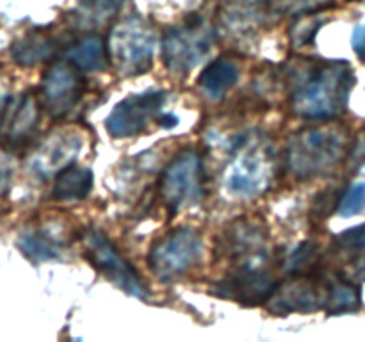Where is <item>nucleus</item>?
Returning a JSON list of instances; mask_svg holds the SVG:
<instances>
[{
	"label": "nucleus",
	"mask_w": 365,
	"mask_h": 342,
	"mask_svg": "<svg viewBox=\"0 0 365 342\" xmlns=\"http://www.w3.org/2000/svg\"><path fill=\"white\" fill-rule=\"evenodd\" d=\"M292 75V109L298 116L330 120L348 105L355 86L351 66L342 61H303Z\"/></svg>",
	"instance_id": "obj_1"
},
{
	"label": "nucleus",
	"mask_w": 365,
	"mask_h": 342,
	"mask_svg": "<svg viewBox=\"0 0 365 342\" xmlns=\"http://www.w3.org/2000/svg\"><path fill=\"white\" fill-rule=\"evenodd\" d=\"M348 152V135L334 128H310L289 141L287 166L298 178H309L334 167Z\"/></svg>",
	"instance_id": "obj_2"
},
{
	"label": "nucleus",
	"mask_w": 365,
	"mask_h": 342,
	"mask_svg": "<svg viewBox=\"0 0 365 342\" xmlns=\"http://www.w3.org/2000/svg\"><path fill=\"white\" fill-rule=\"evenodd\" d=\"M157 34L152 25L139 16L118 21L109 36V57L121 75L145 73L152 66Z\"/></svg>",
	"instance_id": "obj_3"
},
{
	"label": "nucleus",
	"mask_w": 365,
	"mask_h": 342,
	"mask_svg": "<svg viewBox=\"0 0 365 342\" xmlns=\"http://www.w3.org/2000/svg\"><path fill=\"white\" fill-rule=\"evenodd\" d=\"M203 242L192 228H177L153 244L148 266L160 280H175L187 273L202 259Z\"/></svg>",
	"instance_id": "obj_4"
},
{
	"label": "nucleus",
	"mask_w": 365,
	"mask_h": 342,
	"mask_svg": "<svg viewBox=\"0 0 365 342\" xmlns=\"http://www.w3.org/2000/svg\"><path fill=\"white\" fill-rule=\"evenodd\" d=\"M214 32L200 18L171 28L163 43L164 61L170 70L187 73L212 50Z\"/></svg>",
	"instance_id": "obj_5"
},
{
	"label": "nucleus",
	"mask_w": 365,
	"mask_h": 342,
	"mask_svg": "<svg viewBox=\"0 0 365 342\" xmlns=\"http://www.w3.org/2000/svg\"><path fill=\"white\" fill-rule=\"evenodd\" d=\"M86 255L93 264L95 269H98L107 280L113 281L116 287L125 291L127 294L135 298L146 299L148 291L134 267L121 256V253L114 248L113 242L106 237L100 230H88L84 237Z\"/></svg>",
	"instance_id": "obj_6"
},
{
	"label": "nucleus",
	"mask_w": 365,
	"mask_h": 342,
	"mask_svg": "<svg viewBox=\"0 0 365 342\" xmlns=\"http://www.w3.org/2000/svg\"><path fill=\"white\" fill-rule=\"evenodd\" d=\"M160 196L171 210L198 203L203 196V166L195 152H182L160 178Z\"/></svg>",
	"instance_id": "obj_7"
},
{
	"label": "nucleus",
	"mask_w": 365,
	"mask_h": 342,
	"mask_svg": "<svg viewBox=\"0 0 365 342\" xmlns=\"http://www.w3.org/2000/svg\"><path fill=\"white\" fill-rule=\"evenodd\" d=\"M278 285L280 284L269 271L257 266H241L228 273L223 280L216 281L210 292L241 305L255 306L266 303L274 294Z\"/></svg>",
	"instance_id": "obj_8"
},
{
	"label": "nucleus",
	"mask_w": 365,
	"mask_h": 342,
	"mask_svg": "<svg viewBox=\"0 0 365 342\" xmlns=\"http://www.w3.org/2000/svg\"><path fill=\"white\" fill-rule=\"evenodd\" d=\"M328 303V276H309L302 274L292 281L278 285L269 298L267 309L278 316L287 314H309L327 310Z\"/></svg>",
	"instance_id": "obj_9"
},
{
	"label": "nucleus",
	"mask_w": 365,
	"mask_h": 342,
	"mask_svg": "<svg viewBox=\"0 0 365 342\" xmlns=\"http://www.w3.org/2000/svg\"><path fill=\"white\" fill-rule=\"evenodd\" d=\"M164 102L166 93L163 91H148L121 100L106 120L107 132L118 139L139 134L150 121L159 118Z\"/></svg>",
	"instance_id": "obj_10"
},
{
	"label": "nucleus",
	"mask_w": 365,
	"mask_h": 342,
	"mask_svg": "<svg viewBox=\"0 0 365 342\" xmlns=\"http://www.w3.org/2000/svg\"><path fill=\"white\" fill-rule=\"evenodd\" d=\"M267 244V232L255 219H239L225 228L217 241V255L237 260L241 266H257L264 262Z\"/></svg>",
	"instance_id": "obj_11"
},
{
	"label": "nucleus",
	"mask_w": 365,
	"mask_h": 342,
	"mask_svg": "<svg viewBox=\"0 0 365 342\" xmlns=\"http://www.w3.org/2000/svg\"><path fill=\"white\" fill-rule=\"evenodd\" d=\"M77 70L71 63H53L43 77V105L53 118L70 113L84 95V78Z\"/></svg>",
	"instance_id": "obj_12"
},
{
	"label": "nucleus",
	"mask_w": 365,
	"mask_h": 342,
	"mask_svg": "<svg viewBox=\"0 0 365 342\" xmlns=\"http://www.w3.org/2000/svg\"><path fill=\"white\" fill-rule=\"evenodd\" d=\"M273 175V157L260 146L245 150L228 170L225 185L234 196H253L267 187Z\"/></svg>",
	"instance_id": "obj_13"
},
{
	"label": "nucleus",
	"mask_w": 365,
	"mask_h": 342,
	"mask_svg": "<svg viewBox=\"0 0 365 342\" xmlns=\"http://www.w3.org/2000/svg\"><path fill=\"white\" fill-rule=\"evenodd\" d=\"M39 121L38 100L32 93H25L6 105L0 121V138L9 148H21L36 134Z\"/></svg>",
	"instance_id": "obj_14"
},
{
	"label": "nucleus",
	"mask_w": 365,
	"mask_h": 342,
	"mask_svg": "<svg viewBox=\"0 0 365 342\" xmlns=\"http://www.w3.org/2000/svg\"><path fill=\"white\" fill-rule=\"evenodd\" d=\"M66 59L81 71H103L109 68V48L96 34L82 36L70 43L66 48Z\"/></svg>",
	"instance_id": "obj_15"
},
{
	"label": "nucleus",
	"mask_w": 365,
	"mask_h": 342,
	"mask_svg": "<svg viewBox=\"0 0 365 342\" xmlns=\"http://www.w3.org/2000/svg\"><path fill=\"white\" fill-rule=\"evenodd\" d=\"M93 187V173L88 167L68 164L57 173L52 196L59 202H78L89 195Z\"/></svg>",
	"instance_id": "obj_16"
},
{
	"label": "nucleus",
	"mask_w": 365,
	"mask_h": 342,
	"mask_svg": "<svg viewBox=\"0 0 365 342\" xmlns=\"http://www.w3.org/2000/svg\"><path fill=\"white\" fill-rule=\"evenodd\" d=\"M239 81L237 64L227 57L212 61L200 75V88L207 93L210 98H221L235 82Z\"/></svg>",
	"instance_id": "obj_17"
},
{
	"label": "nucleus",
	"mask_w": 365,
	"mask_h": 342,
	"mask_svg": "<svg viewBox=\"0 0 365 342\" xmlns=\"http://www.w3.org/2000/svg\"><path fill=\"white\" fill-rule=\"evenodd\" d=\"M53 52H56V43L43 32H32L13 46L14 61L21 66H34L41 61L50 59Z\"/></svg>",
	"instance_id": "obj_18"
},
{
	"label": "nucleus",
	"mask_w": 365,
	"mask_h": 342,
	"mask_svg": "<svg viewBox=\"0 0 365 342\" xmlns=\"http://www.w3.org/2000/svg\"><path fill=\"white\" fill-rule=\"evenodd\" d=\"M360 306V291L355 281L344 276H328V303L327 312L348 314Z\"/></svg>",
	"instance_id": "obj_19"
},
{
	"label": "nucleus",
	"mask_w": 365,
	"mask_h": 342,
	"mask_svg": "<svg viewBox=\"0 0 365 342\" xmlns=\"http://www.w3.org/2000/svg\"><path fill=\"white\" fill-rule=\"evenodd\" d=\"M123 0H84L77 13L78 25L82 27H96L116 14Z\"/></svg>",
	"instance_id": "obj_20"
},
{
	"label": "nucleus",
	"mask_w": 365,
	"mask_h": 342,
	"mask_svg": "<svg viewBox=\"0 0 365 342\" xmlns=\"http://www.w3.org/2000/svg\"><path fill=\"white\" fill-rule=\"evenodd\" d=\"M53 145L46 148L45 155L39 157V162L46 166V170H53V167H66L70 164L71 157L81 150V139L75 135H64V138H57L52 141Z\"/></svg>",
	"instance_id": "obj_21"
},
{
	"label": "nucleus",
	"mask_w": 365,
	"mask_h": 342,
	"mask_svg": "<svg viewBox=\"0 0 365 342\" xmlns=\"http://www.w3.org/2000/svg\"><path fill=\"white\" fill-rule=\"evenodd\" d=\"M319 262V246L314 241H305L287 260V271L294 276L309 274Z\"/></svg>",
	"instance_id": "obj_22"
},
{
	"label": "nucleus",
	"mask_w": 365,
	"mask_h": 342,
	"mask_svg": "<svg viewBox=\"0 0 365 342\" xmlns=\"http://www.w3.org/2000/svg\"><path fill=\"white\" fill-rule=\"evenodd\" d=\"M20 248L24 249L25 255H29L31 259H53L59 253V246L56 244L50 239L43 237L39 234H25L24 237L20 239Z\"/></svg>",
	"instance_id": "obj_23"
},
{
	"label": "nucleus",
	"mask_w": 365,
	"mask_h": 342,
	"mask_svg": "<svg viewBox=\"0 0 365 342\" xmlns=\"http://www.w3.org/2000/svg\"><path fill=\"white\" fill-rule=\"evenodd\" d=\"M339 214L342 217L365 214V182H356L344 192L339 203Z\"/></svg>",
	"instance_id": "obj_24"
},
{
	"label": "nucleus",
	"mask_w": 365,
	"mask_h": 342,
	"mask_svg": "<svg viewBox=\"0 0 365 342\" xmlns=\"http://www.w3.org/2000/svg\"><path fill=\"white\" fill-rule=\"evenodd\" d=\"M262 6L264 0H237L227 11L228 20L235 21L237 25L246 24L248 20H259L260 14H262Z\"/></svg>",
	"instance_id": "obj_25"
},
{
	"label": "nucleus",
	"mask_w": 365,
	"mask_h": 342,
	"mask_svg": "<svg viewBox=\"0 0 365 342\" xmlns=\"http://www.w3.org/2000/svg\"><path fill=\"white\" fill-rule=\"evenodd\" d=\"M321 24H323V20L312 16V13H310L309 16H303L302 20L292 27V41H294V45H307V43L312 41L314 36L319 31Z\"/></svg>",
	"instance_id": "obj_26"
},
{
	"label": "nucleus",
	"mask_w": 365,
	"mask_h": 342,
	"mask_svg": "<svg viewBox=\"0 0 365 342\" xmlns=\"http://www.w3.org/2000/svg\"><path fill=\"white\" fill-rule=\"evenodd\" d=\"M339 244L346 249H353V252H365V224H360V227L339 235Z\"/></svg>",
	"instance_id": "obj_27"
},
{
	"label": "nucleus",
	"mask_w": 365,
	"mask_h": 342,
	"mask_svg": "<svg viewBox=\"0 0 365 342\" xmlns=\"http://www.w3.org/2000/svg\"><path fill=\"white\" fill-rule=\"evenodd\" d=\"M351 164L355 167L364 166L365 164V128L360 132L359 138H356V141H355V146H353Z\"/></svg>",
	"instance_id": "obj_28"
},
{
	"label": "nucleus",
	"mask_w": 365,
	"mask_h": 342,
	"mask_svg": "<svg viewBox=\"0 0 365 342\" xmlns=\"http://www.w3.org/2000/svg\"><path fill=\"white\" fill-rule=\"evenodd\" d=\"M330 0H282L284 7H289L292 11H302V9H314L328 4Z\"/></svg>",
	"instance_id": "obj_29"
},
{
	"label": "nucleus",
	"mask_w": 365,
	"mask_h": 342,
	"mask_svg": "<svg viewBox=\"0 0 365 342\" xmlns=\"http://www.w3.org/2000/svg\"><path fill=\"white\" fill-rule=\"evenodd\" d=\"M353 50L359 53V57L362 61H365V25H359V27L353 31Z\"/></svg>",
	"instance_id": "obj_30"
},
{
	"label": "nucleus",
	"mask_w": 365,
	"mask_h": 342,
	"mask_svg": "<svg viewBox=\"0 0 365 342\" xmlns=\"http://www.w3.org/2000/svg\"><path fill=\"white\" fill-rule=\"evenodd\" d=\"M351 281H365V256H360L356 262H353V266L349 267V273L348 276Z\"/></svg>",
	"instance_id": "obj_31"
},
{
	"label": "nucleus",
	"mask_w": 365,
	"mask_h": 342,
	"mask_svg": "<svg viewBox=\"0 0 365 342\" xmlns=\"http://www.w3.org/2000/svg\"><path fill=\"white\" fill-rule=\"evenodd\" d=\"M159 125H163L164 128H171L178 123V118L173 116V114H159Z\"/></svg>",
	"instance_id": "obj_32"
},
{
	"label": "nucleus",
	"mask_w": 365,
	"mask_h": 342,
	"mask_svg": "<svg viewBox=\"0 0 365 342\" xmlns=\"http://www.w3.org/2000/svg\"><path fill=\"white\" fill-rule=\"evenodd\" d=\"M7 182H9V170H7L6 166H2V164H0V191L6 187Z\"/></svg>",
	"instance_id": "obj_33"
}]
</instances>
